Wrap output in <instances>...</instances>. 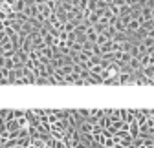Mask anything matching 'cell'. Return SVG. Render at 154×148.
<instances>
[{"label": "cell", "mask_w": 154, "mask_h": 148, "mask_svg": "<svg viewBox=\"0 0 154 148\" xmlns=\"http://www.w3.org/2000/svg\"><path fill=\"white\" fill-rule=\"evenodd\" d=\"M6 29V22L4 20H0V31H4Z\"/></svg>", "instance_id": "obj_9"}, {"label": "cell", "mask_w": 154, "mask_h": 148, "mask_svg": "<svg viewBox=\"0 0 154 148\" xmlns=\"http://www.w3.org/2000/svg\"><path fill=\"white\" fill-rule=\"evenodd\" d=\"M99 48H101V55L112 53V51H116V42H114V40H108L106 44H103V46H99Z\"/></svg>", "instance_id": "obj_4"}, {"label": "cell", "mask_w": 154, "mask_h": 148, "mask_svg": "<svg viewBox=\"0 0 154 148\" xmlns=\"http://www.w3.org/2000/svg\"><path fill=\"white\" fill-rule=\"evenodd\" d=\"M108 40H112V39H110L106 33H99V37H97V40H95V44H97V46H103V44H106Z\"/></svg>", "instance_id": "obj_7"}, {"label": "cell", "mask_w": 154, "mask_h": 148, "mask_svg": "<svg viewBox=\"0 0 154 148\" xmlns=\"http://www.w3.org/2000/svg\"><path fill=\"white\" fill-rule=\"evenodd\" d=\"M6 40H9V35L6 31H0V44H4Z\"/></svg>", "instance_id": "obj_8"}, {"label": "cell", "mask_w": 154, "mask_h": 148, "mask_svg": "<svg viewBox=\"0 0 154 148\" xmlns=\"http://www.w3.org/2000/svg\"><path fill=\"white\" fill-rule=\"evenodd\" d=\"M8 130H9L11 134H15V132H18V130H20V124H18V121H17V119L8 123Z\"/></svg>", "instance_id": "obj_6"}, {"label": "cell", "mask_w": 154, "mask_h": 148, "mask_svg": "<svg viewBox=\"0 0 154 148\" xmlns=\"http://www.w3.org/2000/svg\"><path fill=\"white\" fill-rule=\"evenodd\" d=\"M127 68L134 73V71H141L143 68H141V62H140V57H132L130 61H128V64H127Z\"/></svg>", "instance_id": "obj_3"}, {"label": "cell", "mask_w": 154, "mask_h": 148, "mask_svg": "<svg viewBox=\"0 0 154 148\" xmlns=\"http://www.w3.org/2000/svg\"><path fill=\"white\" fill-rule=\"evenodd\" d=\"M77 130H79L81 134H94V132H95V124H92V123L86 119V121H83L79 126H77Z\"/></svg>", "instance_id": "obj_1"}, {"label": "cell", "mask_w": 154, "mask_h": 148, "mask_svg": "<svg viewBox=\"0 0 154 148\" xmlns=\"http://www.w3.org/2000/svg\"><path fill=\"white\" fill-rule=\"evenodd\" d=\"M15 148H26V146H22V144H17V146H15Z\"/></svg>", "instance_id": "obj_10"}, {"label": "cell", "mask_w": 154, "mask_h": 148, "mask_svg": "<svg viewBox=\"0 0 154 148\" xmlns=\"http://www.w3.org/2000/svg\"><path fill=\"white\" fill-rule=\"evenodd\" d=\"M85 37H86L88 42H95V40H97V37H99V31L95 29V26H88L86 31H85Z\"/></svg>", "instance_id": "obj_2"}, {"label": "cell", "mask_w": 154, "mask_h": 148, "mask_svg": "<svg viewBox=\"0 0 154 148\" xmlns=\"http://www.w3.org/2000/svg\"><path fill=\"white\" fill-rule=\"evenodd\" d=\"M99 126H101V128H110V126H112V117H110V115H103V117L99 119Z\"/></svg>", "instance_id": "obj_5"}, {"label": "cell", "mask_w": 154, "mask_h": 148, "mask_svg": "<svg viewBox=\"0 0 154 148\" xmlns=\"http://www.w3.org/2000/svg\"><path fill=\"white\" fill-rule=\"evenodd\" d=\"M0 148H4V146H2V144H0Z\"/></svg>", "instance_id": "obj_11"}]
</instances>
